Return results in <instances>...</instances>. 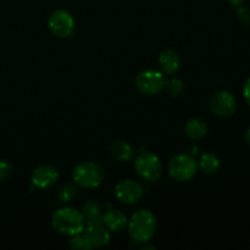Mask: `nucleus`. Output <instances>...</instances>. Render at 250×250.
Segmentation results:
<instances>
[{
  "label": "nucleus",
  "mask_w": 250,
  "mask_h": 250,
  "mask_svg": "<svg viewBox=\"0 0 250 250\" xmlns=\"http://www.w3.org/2000/svg\"><path fill=\"white\" fill-rule=\"evenodd\" d=\"M48 24L51 33L61 39L70 38L75 32V20L67 10L59 9L51 12Z\"/></svg>",
  "instance_id": "obj_6"
},
{
  "label": "nucleus",
  "mask_w": 250,
  "mask_h": 250,
  "mask_svg": "<svg viewBox=\"0 0 250 250\" xmlns=\"http://www.w3.org/2000/svg\"><path fill=\"white\" fill-rule=\"evenodd\" d=\"M111 155L112 158L116 159L117 161L126 163L129 161L134 155V150L129 143L125 141H116L111 144Z\"/></svg>",
  "instance_id": "obj_15"
},
{
  "label": "nucleus",
  "mask_w": 250,
  "mask_h": 250,
  "mask_svg": "<svg viewBox=\"0 0 250 250\" xmlns=\"http://www.w3.org/2000/svg\"><path fill=\"white\" fill-rule=\"evenodd\" d=\"M144 194V189L133 180H124L115 187V197L122 204L132 205L138 203Z\"/></svg>",
  "instance_id": "obj_9"
},
{
  "label": "nucleus",
  "mask_w": 250,
  "mask_h": 250,
  "mask_svg": "<svg viewBox=\"0 0 250 250\" xmlns=\"http://www.w3.org/2000/svg\"><path fill=\"white\" fill-rule=\"evenodd\" d=\"M246 138H247V142H248V144L250 146V127H249L248 131H247V136H246Z\"/></svg>",
  "instance_id": "obj_25"
},
{
  "label": "nucleus",
  "mask_w": 250,
  "mask_h": 250,
  "mask_svg": "<svg viewBox=\"0 0 250 250\" xmlns=\"http://www.w3.org/2000/svg\"><path fill=\"white\" fill-rule=\"evenodd\" d=\"M165 88L170 93V95H172V97H180L185 92V83H183V81L178 80V78H172L168 82H166Z\"/></svg>",
  "instance_id": "obj_20"
},
{
  "label": "nucleus",
  "mask_w": 250,
  "mask_h": 250,
  "mask_svg": "<svg viewBox=\"0 0 250 250\" xmlns=\"http://www.w3.org/2000/svg\"><path fill=\"white\" fill-rule=\"evenodd\" d=\"M134 168L141 178L150 183H155L163 175V165L155 154L143 151L137 155L134 160Z\"/></svg>",
  "instance_id": "obj_4"
},
{
  "label": "nucleus",
  "mask_w": 250,
  "mask_h": 250,
  "mask_svg": "<svg viewBox=\"0 0 250 250\" xmlns=\"http://www.w3.org/2000/svg\"><path fill=\"white\" fill-rule=\"evenodd\" d=\"M236 15H237V17H238V20L241 23L246 24V26H249L250 24V9L248 6H244L243 4L239 5V6H237Z\"/></svg>",
  "instance_id": "obj_21"
},
{
  "label": "nucleus",
  "mask_w": 250,
  "mask_h": 250,
  "mask_svg": "<svg viewBox=\"0 0 250 250\" xmlns=\"http://www.w3.org/2000/svg\"><path fill=\"white\" fill-rule=\"evenodd\" d=\"M197 160L188 154H178L168 163V175L178 182L192 180L197 175Z\"/></svg>",
  "instance_id": "obj_5"
},
{
  "label": "nucleus",
  "mask_w": 250,
  "mask_h": 250,
  "mask_svg": "<svg viewBox=\"0 0 250 250\" xmlns=\"http://www.w3.org/2000/svg\"><path fill=\"white\" fill-rule=\"evenodd\" d=\"M70 247L75 250H90L93 248L92 243H90L89 238L84 231L71 237Z\"/></svg>",
  "instance_id": "obj_18"
},
{
  "label": "nucleus",
  "mask_w": 250,
  "mask_h": 250,
  "mask_svg": "<svg viewBox=\"0 0 250 250\" xmlns=\"http://www.w3.org/2000/svg\"><path fill=\"white\" fill-rule=\"evenodd\" d=\"M51 225L56 232L67 237L81 233L85 229V222L82 212L71 207H65L56 210L51 217Z\"/></svg>",
  "instance_id": "obj_1"
},
{
  "label": "nucleus",
  "mask_w": 250,
  "mask_h": 250,
  "mask_svg": "<svg viewBox=\"0 0 250 250\" xmlns=\"http://www.w3.org/2000/svg\"><path fill=\"white\" fill-rule=\"evenodd\" d=\"M229 2L231 5H233V6H239V5L244 4L246 2V0H229Z\"/></svg>",
  "instance_id": "obj_24"
},
{
  "label": "nucleus",
  "mask_w": 250,
  "mask_h": 250,
  "mask_svg": "<svg viewBox=\"0 0 250 250\" xmlns=\"http://www.w3.org/2000/svg\"><path fill=\"white\" fill-rule=\"evenodd\" d=\"M159 65L166 75H175L181 66V59L177 51L173 49H165L159 56Z\"/></svg>",
  "instance_id": "obj_12"
},
{
  "label": "nucleus",
  "mask_w": 250,
  "mask_h": 250,
  "mask_svg": "<svg viewBox=\"0 0 250 250\" xmlns=\"http://www.w3.org/2000/svg\"><path fill=\"white\" fill-rule=\"evenodd\" d=\"M243 94H244V99L247 100L248 105L250 106V77L246 81L243 87Z\"/></svg>",
  "instance_id": "obj_23"
},
{
  "label": "nucleus",
  "mask_w": 250,
  "mask_h": 250,
  "mask_svg": "<svg viewBox=\"0 0 250 250\" xmlns=\"http://www.w3.org/2000/svg\"><path fill=\"white\" fill-rule=\"evenodd\" d=\"M84 219L85 226H90V225L103 224V210L102 207L98 202L94 200H89L85 204H83L82 210H81Z\"/></svg>",
  "instance_id": "obj_14"
},
{
  "label": "nucleus",
  "mask_w": 250,
  "mask_h": 250,
  "mask_svg": "<svg viewBox=\"0 0 250 250\" xmlns=\"http://www.w3.org/2000/svg\"><path fill=\"white\" fill-rule=\"evenodd\" d=\"M12 167L11 164L7 160H0V181H4L9 177L12 173Z\"/></svg>",
  "instance_id": "obj_22"
},
{
  "label": "nucleus",
  "mask_w": 250,
  "mask_h": 250,
  "mask_svg": "<svg viewBox=\"0 0 250 250\" xmlns=\"http://www.w3.org/2000/svg\"><path fill=\"white\" fill-rule=\"evenodd\" d=\"M84 232L89 238L93 248H102V247L107 246L111 239L110 231L103 224L85 226Z\"/></svg>",
  "instance_id": "obj_11"
},
{
  "label": "nucleus",
  "mask_w": 250,
  "mask_h": 250,
  "mask_svg": "<svg viewBox=\"0 0 250 250\" xmlns=\"http://www.w3.org/2000/svg\"><path fill=\"white\" fill-rule=\"evenodd\" d=\"M186 136L192 141H199L208 133V126L203 120L190 119L185 126Z\"/></svg>",
  "instance_id": "obj_16"
},
{
  "label": "nucleus",
  "mask_w": 250,
  "mask_h": 250,
  "mask_svg": "<svg viewBox=\"0 0 250 250\" xmlns=\"http://www.w3.org/2000/svg\"><path fill=\"white\" fill-rule=\"evenodd\" d=\"M210 109L216 116H232L237 110V100L232 93L227 90H217L210 98Z\"/></svg>",
  "instance_id": "obj_8"
},
{
  "label": "nucleus",
  "mask_w": 250,
  "mask_h": 250,
  "mask_svg": "<svg viewBox=\"0 0 250 250\" xmlns=\"http://www.w3.org/2000/svg\"><path fill=\"white\" fill-rule=\"evenodd\" d=\"M59 178V172L54 166L41 165L32 172V182L41 189L53 187Z\"/></svg>",
  "instance_id": "obj_10"
},
{
  "label": "nucleus",
  "mask_w": 250,
  "mask_h": 250,
  "mask_svg": "<svg viewBox=\"0 0 250 250\" xmlns=\"http://www.w3.org/2000/svg\"><path fill=\"white\" fill-rule=\"evenodd\" d=\"M166 80L163 72L155 70H146L138 73L136 77V87L142 94L156 95L163 92Z\"/></svg>",
  "instance_id": "obj_7"
},
{
  "label": "nucleus",
  "mask_w": 250,
  "mask_h": 250,
  "mask_svg": "<svg viewBox=\"0 0 250 250\" xmlns=\"http://www.w3.org/2000/svg\"><path fill=\"white\" fill-rule=\"evenodd\" d=\"M128 220L120 210H109L103 215V225L111 232H121L127 227Z\"/></svg>",
  "instance_id": "obj_13"
},
{
  "label": "nucleus",
  "mask_w": 250,
  "mask_h": 250,
  "mask_svg": "<svg viewBox=\"0 0 250 250\" xmlns=\"http://www.w3.org/2000/svg\"><path fill=\"white\" fill-rule=\"evenodd\" d=\"M129 236L138 243H146L154 237L156 232V217L150 210L142 209L134 212L128 220Z\"/></svg>",
  "instance_id": "obj_2"
},
{
  "label": "nucleus",
  "mask_w": 250,
  "mask_h": 250,
  "mask_svg": "<svg viewBox=\"0 0 250 250\" xmlns=\"http://www.w3.org/2000/svg\"><path fill=\"white\" fill-rule=\"evenodd\" d=\"M73 182L78 187L97 188L104 181V170L102 166L93 161H83L75 167L72 173Z\"/></svg>",
  "instance_id": "obj_3"
},
{
  "label": "nucleus",
  "mask_w": 250,
  "mask_h": 250,
  "mask_svg": "<svg viewBox=\"0 0 250 250\" xmlns=\"http://www.w3.org/2000/svg\"><path fill=\"white\" fill-rule=\"evenodd\" d=\"M198 167L202 168L207 175H215L221 167L220 159L212 153H205L200 156Z\"/></svg>",
  "instance_id": "obj_17"
},
{
  "label": "nucleus",
  "mask_w": 250,
  "mask_h": 250,
  "mask_svg": "<svg viewBox=\"0 0 250 250\" xmlns=\"http://www.w3.org/2000/svg\"><path fill=\"white\" fill-rule=\"evenodd\" d=\"M77 195V188L73 185H63L58 190V199L62 204H68Z\"/></svg>",
  "instance_id": "obj_19"
}]
</instances>
